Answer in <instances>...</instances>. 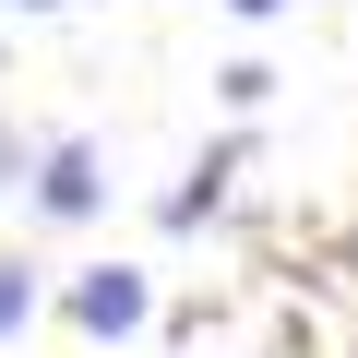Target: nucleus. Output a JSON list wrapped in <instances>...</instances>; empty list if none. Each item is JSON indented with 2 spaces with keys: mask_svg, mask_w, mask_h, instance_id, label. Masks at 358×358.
I'll use <instances>...</instances> for the list:
<instances>
[{
  "mask_svg": "<svg viewBox=\"0 0 358 358\" xmlns=\"http://www.w3.org/2000/svg\"><path fill=\"white\" fill-rule=\"evenodd\" d=\"M215 84H227V108H263V96H275V72H263V60H227Z\"/></svg>",
  "mask_w": 358,
  "mask_h": 358,
  "instance_id": "obj_6",
  "label": "nucleus"
},
{
  "mask_svg": "<svg viewBox=\"0 0 358 358\" xmlns=\"http://www.w3.org/2000/svg\"><path fill=\"white\" fill-rule=\"evenodd\" d=\"M13 13H60V0H13Z\"/></svg>",
  "mask_w": 358,
  "mask_h": 358,
  "instance_id": "obj_8",
  "label": "nucleus"
},
{
  "mask_svg": "<svg viewBox=\"0 0 358 358\" xmlns=\"http://www.w3.org/2000/svg\"><path fill=\"white\" fill-rule=\"evenodd\" d=\"M36 143H48V131H24V120H0V215L24 203V179H36Z\"/></svg>",
  "mask_w": 358,
  "mask_h": 358,
  "instance_id": "obj_5",
  "label": "nucleus"
},
{
  "mask_svg": "<svg viewBox=\"0 0 358 358\" xmlns=\"http://www.w3.org/2000/svg\"><path fill=\"white\" fill-rule=\"evenodd\" d=\"M227 167H239V143H215V155H203V167H192V179L167 192V227H203V215L227 203Z\"/></svg>",
  "mask_w": 358,
  "mask_h": 358,
  "instance_id": "obj_3",
  "label": "nucleus"
},
{
  "mask_svg": "<svg viewBox=\"0 0 358 358\" xmlns=\"http://www.w3.org/2000/svg\"><path fill=\"white\" fill-rule=\"evenodd\" d=\"M227 13H239V24H275V13H287V0H227Z\"/></svg>",
  "mask_w": 358,
  "mask_h": 358,
  "instance_id": "obj_7",
  "label": "nucleus"
},
{
  "mask_svg": "<svg viewBox=\"0 0 358 358\" xmlns=\"http://www.w3.org/2000/svg\"><path fill=\"white\" fill-rule=\"evenodd\" d=\"M143 310H155V275H143V263H84V275L60 287V322H72V334H96V346L143 334Z\"/></svg>",
  "mask_w": 358,
  "mask_h": 358,
  "instance_id": "obj_2",
  "label": "nucleus"
},
{
  "mask_svg": "<svg viewBox=\"0 0 358 358\" xmlns=\"http://www.w3.org/2000/svg\"><path fill=\"white\" fill-rule=\"evenodd\" d=\"M24 203H36V227H84V215H108V143H96V131H48Z\"/></svg>",
  "mask_w": 358,
  "mask_h": 358,
  "instance_id": "obj_1",
  "label": "nucleus"
},
{
  "mask_svg": "<svg viewBox=\"0 0 358 358\" xmlns=\"http://www.w3.org/2000/svg\"><path fill=\"white\" fill-rule=\"evenodd\" d=\"M48 310V263H24V251H0V346H13L24 322Z\"/></svg>",
  "mask_w": 358,
  "mask_h": 358,
  "instance_id": "obj_4",
  "label": "nucleus"
}]
</instances>
